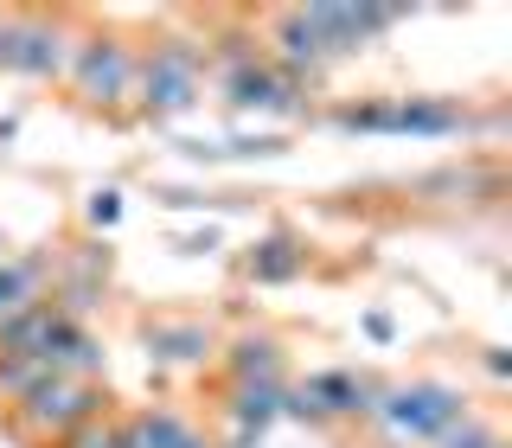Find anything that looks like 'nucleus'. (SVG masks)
<instances>
[{
	"instance_id": "nucleus-10",
	"label": "nucleus",
	"mask_w": 512,
	"mask_h": 448,
	"mask_svg": "<svg viewBox=\"0 0 512 448\" xmlns=\"http://www.w3.org/2000/svg\"><path fill=\"white\" fill-rule=\"evenodd\" d=\"M122 429H128V448H212L186 416H173V410H141L135 423H122Z\"/></svg>"
},
{
	"instance_id": "nucleus-8",
	"label": "nucleus",
	"mask_w": 512,
	"mask_h": 448,
	"mask_svg": "<svg viewBox=\"0 0 512 448\" xmlns=\"http://www.w3.org/2000/svg\"><path fill=\"white\" fill-rule=\"evenodd\" d=\"M301 20H308V32L320 39L327 58H352V52H365L372 39H384L404 13H397V7H301Z\"/></svg>"
},
{
	"instance_id": "nucleus-5",
	"label": "nucleus",
	"mask_w": 512,
	"mask_h": 448,
	"mask_svg": "<svg viewBox=\"0 0 512 448\" xmlns=\"http://www.w3.org/2000/svg\"><path fill=\"white\" fill-rule=\"evenodd\" d=\"M71 26L52 20V13H13L0 26V71H20L32 84H52V77L71 71Z\"/></svg>"
},
{
	"instance_id": "nucleus-9",
	"label": "nucleus",
	"mask_w": 512,
	"mask_h": 448,
	"mask_svg": "<svg viewBox=\"0 0 512 448\" xmlns=\"http://www.w3.org/2000/svg\"><path fill=\"white\" fill-rule=\"evenodd\" d=\"M45 295H52V263L45 256H0V327L13 314L39 308Z\"/></svg>"
},
{
	"instance_id": "nucleus-13",
	"label": "nucleus",
	"mask_w": 512,
	"mask_h": 448,
	"mask_svg": "<svg viewBox=\"0 0 512 448\" xmlns=\"http://www.w3.org/2000/svg\"><path fill=\"white\" fill-rule=\"evenodd\" d=\"M205 352H212V333L192 327V320H154V327H148V359L192 365V359H205Z\"/></svg>"
},
{
	"instance_id": "nucleus-1",
	"label": "nucleus",
	"mask_w": 512,
	"mask_h": 448,
	"mask_svg": "<svg viewBox=\"0 0 512 448\" xmlns=\"http://www.w3.org/2000/svg\"><path fill=\"white\" fill-rule=\"evenodd\" d=\"M103 404H109V397L96 391L90 378H58V372H45L26 397H13V423H20V436H32V442H64L71 429L96 423V416H103Z\"/></svg>"
},
{
	"instance_id": "nucleus-2",
	"label": "nucleus",
	"mask_w": 512,
	"mask_h": 448,
	"mask_svg": "<svg viewBox=\"0 0 512 448\" xmlns=\"http://www.w3.org/2000/svg\"><path fill=\"white\" fill-rule=\"evenodd\" d=\"M205 96V52L192 39H160L135 64V103L148 116H180Z\"/></svg>"
},
{
	"instance_id": "nucleus-11",
	"label": "nucleus",
	"mask_w": 512,
	"mask_h": 448,
	"mask_svg": "<svg viewBox=\"0 0 512 448\" xmlns=\"http://www.w3.org/2000/svg\"><path fill=\"white\" fill-rule=\"evenodd\" d=\"M231 378L237 384H288L282 378V346L269 333H244L231 340Z\"/></svg>"
},
{
	"instance_id": "nucleus-16",
	"label": "nucleus",
	"mask_w": 512,
	"mask_h": 448,
	"mask_svg": "<svg viewBox=\"0 0 512 448\" xmlns=\"http://www.w3.org/2000/svg\"><path fill=\"white\" fill-rule=\"evenodd\" d=\"M436 448H506V442H500V436H493V429H487V423H480V416H461V423H455V429H448V436H442Z\"/></svg>"
},
{
	"instance_id": "nucleus-15",
	"label": "nucleus",
	"mask_w": 512,
	"mask_h": 448,
	"mask_svg": "<svg viewBox=\"0 0 512 448\" xmlns=\"http://www.w3.org/2000/svg\"><path fill=\"white\" fill-rule=\"evenodd\" d=\"M52 448H128V429H122V423H103V416H96V423L71 429V436L52 442Z\"/></svg>"
},
{
	"instance_id": "nucleus-4",
	"label": "nucleus",
	"mask_w": 512,
	"mask_h": 448,
	"mask_svg": "<svg viewBox=\"0 0 512 448\" xmlns=\"http://www.w3.org/2000/svg\"><path fill=\"white\" fill-rule=\"evenodd\" d=\"M135 64H141V52L122 39V32H90V39L71 45V71H64V77L77 84L84 103L116 109V103L135 96Z\"/></svg>"
},
{
	"instance_id": "nucleus-3",
	"label": "nucleus",
	"mask_w": 512,
	"mask_h": 448,
	"mask_svg": "<svg viewBox=\"0 0 512 448\" xmlns=\"http://www.w3.org/2000/svg\"><path fill=\"white\" fill-rule=\"evenodd\" d=\"M372 416L391 442H442L468 410L448 384H391V391H378Z\"/></svg>"
},
{
	"instance_id": "nucleus-6",
	"label": "nucleus",
	"mask_w": 512,
	"mask_h": 448,
	"mask_svg": "<svg viewBox=\"0 0 512 448\" xmlns=\"http://www.w3.org/2000/svg\"><path fill=\"white\" fill-rule=\"evenodd\" d=\"M340 128H365V135H455L468 128V109L429 103V96H384V103H346Z\"/></svg>"
},
{
	"instance_id": "nucleus-14",
	"label": "nucleus",
	"mask_w": 512,
	"mask_h": 448,
	"mask_svg": "<svg viewBox=\"0 0 512 448\" xmlns=\"http://www.w3.org/2000/svg\"><path fill=\"white\" fill-rule=\"evenodd\" d=\"M301 263H308V250H301L295 237H269V244H256L244 256V269L256 282H288V276H301Z\"/></svg>"
},
{
	"instance_id": "nucleus-17",
	"label": "nucleus",
	"mask_w": 512,
	"mask_h": 448,
	"mask_svg": "<svg viewBox=\"0 0 512 448\" xmlns=\"http://www.w3.org/2000/svg\"><path fill=\"white\" fill-rule=\"evenodd\" d=\"M90 218H96V224L116 218V192H96V199H90Z\"/></svg>"
},
{
	"instance_id": "nucleus-7",
	"label": "nucleus",
	"mask_w": 512,
	"mask_h": 448,
	"mask_svg": "<svg viewBox=\"0 0 512 448\" xmlns=\"http://www.w3.org/2000/svg\"><path fill=\"white\" fill-rule=\"evenodd\" d=\"M378 384L359 372H314L301 384H288L282 416H308V423H327V416H372Z\"/></svg>"
},
{
	"instance_id": "nucleus-12",
	"label": "nucleus",
	"mask_w": 512,
	"mask_h": 448,
	"mask_svg": "<svg viewBox=\"0 0 512 448\" xmlns=\"http://www.w3.org/2000/svg\"><path fill=\"white\" fill-rule=\"evenodd\" d=\"M282 397H288V384H231L237 429H244V436H263V429L282 416Z\"/></svg>"
}]
</instances>
